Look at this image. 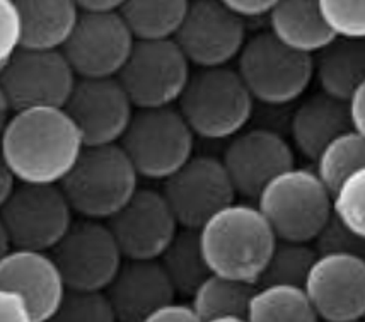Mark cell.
Masks as SVG:
<instances>
[{
    "label": "cell",
    "mask_w": 365,
    "mask_h": 322,
    "mask_svg": "<svg viewBox=\"0 0 365 322\" xmlns=\"http://www.w3.org/2000/svg\"><path fill=\"white\" fill-rule=\"evenodd\" d=\"M63 110L76 123L84 147L120 143L135 113L116 77L77 79Z\"/></svg>",
    "instance_id": "obj_15"
},
{
    "label": "cell",
    "mask_w": 365,
    "mask_h": 322,
    "mask_svg": "<svg viewBox=\"0 0 365 322\" xmlns=\"http://www.w3.org/2000/svg\"><path fill=\"white\" fill-rule=\"evenodd\" d=\"M314 162L316 174L333 194L351 172L365 167V137L354 128L346 130L319 152Z\"/></svg>",
    "instance_id": "obj_29"
},
{
    "label": "cell",
    "mask_w": 365,
    "mask_h": 322,
    "mask_svg": "<svg viewBox=\"0 0 365 322\" xmlns=\"http://www.w3.org/2000/svg\"><path fill=\"white\" fill-rule=\"evenodd\" d=\"M312 247L319 254H350L365 259V239L359 237L349 227L331 215L312 241Z\"/></svg>",
    "instance_id": "obj_34"
},
{
    "label": "cell",
    "mask_w": 365,
    "mask_h": 322,
    "mask_svg": "<svg viewBox=\"0 0 365 322\" xmlns=\"http://www.w3.org/2000/svg\"><path fill=\"white\" fill-rule=\"evenodd\" d=\"M104 294L116 322H142L152 311L176 298L175 286L158 259H123Z\"/></svg>",
    "instance_id": "obj_20"
},
{
    "label": "cell",
    "mask_w": 365,
    "mask_h": 322,
    "mask_svg": "<svg viewBox=\"0 0 365 322\" xmlns=\"http://www.w3.org/2000/svg\"><path fill=\"white\" fill-rule=\"evenodd\" d=\"M178 110L195 137L229 140L250 123L255 99L236 68H198L191 72Z\"/></svg>",
    "instance_id": "obj_4"
},
{
    "label": "cell",
    "mask_w": 365,
    "mask_h": 322,
    "mask_svg": "<svg viewBox=\"0 0 365 322\" xmlns=\"http://www.w3.org/2000/svg\"><path fill=\"white\" fill-rule=\"evenodd\" d=\"M158 261L175 286L176 295L191 297L200 283L210 275L200 247L198 230L193 229H178L176 236Z\"/></svg>",
    "instance_id": "obj_27"
},
{
    "label": "cell",
    "mask_w": 365,
    "mask_h": 322,
    "mask_svg": "<svg viewBox=\"0 0 365 322\" xmlns=\"http://www.w3.org/2000/svg\"><path fill=\"white\" fill-rule=\"evenodd\" d=\"M121 0H104V2H96V0H81L77 2L79 12H89V14H108V12H118L121 9Z\"/></svg>",
    "instance_id": "obj_40"
},
{
    "label": "cell",
    "mask_w": 365,
    "mask_h": 322,
    "mask_svg": "<svg viewBox=\"0 0 365 322\" xmlns=\"http://www.w3.org/2000/svg\"><path fill=\"white\" fill-rule=\"evenodd\" d=\"M247 322H321L302 286L263 285L255 290Z\"/></svg>",
    "instance_id": "obj_26"
},
{
    "label": "cell",
    "mask_w": 365,
    "mask_h": 322,
    "mask_svg": "<svg viewBox=\"0 0 365 322\" xmlns=\"http://www.w3.org/2000/svg\"><path fill=\"white\" fill-rule=\"evenodd\" d=\"M84 149L63 108L14 111L0 137V154L19 185H60Z\"/></svg>",
    "instance_id": "obj_1"
},
{
    "label": "cell",
    "mask_w": 365,
    "mask_h": 322,
    "mask_svg": "<svg viewBox=\"0 0 365 322\" xmlns=\"http://www.w3.org/2000/svg\"><path fill=\"white\" fill-rule=\"evenodd\" d=\"M316 258L318 252L312 244L277 239L258 285L302 286Z\"/></svg>",
    "instance_id": "obj_30"
},
{
    "label": "cell",
    "mask_w": 365,
    "mask_h": 322,
    "mask_svg": "<svg viewBox=\"0 0 365 322\" xmlns=\"http://www.w3.org/2000/svg\"><path fill=\"white\" fill-rule=\"evenodd\" d=\"M67 290L104 291L123 263L108 224L77 219L50 251Z\"/></svg>",
    "instance_id": "obj_10"
},
{
    "label": "cell",
    "mask_w": 365,
    "mask_h": 322,
    "mask_svg": "<svg viewBox=\"0 0 365 322\" xmlns=\"http://www.w3.org/2000/svg\"><path fill=\"white\" fill-rule=\"evenodd\" d=\"M191 65L175 40L135 41L116 79L135 110L175 106L188 84Z\"/></svg>",
    "instance_id": "obj_8"
},
{
    "label": "cell",
    "mask_w": 365,
    "mask_h": 322,
    "mask_svg": "<svg viewBox=\"0 0 365 322\" xmlns=\"http://www.w3.org/2000/svg\"><path fill=\"white\" fill-rule=\"evenodd\" d=\"M0 322H36L21 295L0 289Z\"/></svg>",
    "instance_id": "obj_36"
},
{
    "label": "cell",
    "mask_w": 365,
    "mask_h": 322,
    "mask_svg": "<svg viewBox=\"0 0 365 322\" xmlns=\"http://www.w3.org/2000/svg\"><path fill=\"white\" fill-rule=\"evenodd\" d=\"M0 289L21 295L36 322L50 319L67 291L50 252L16 247L0 259Z\"/></svg>",
    "instance_id": "obj_19"
},
{
    "label": "cell",
    "mask_w": 365,
    "mask_h": 322,
    "mask_svg": "<svg viewBox=\"0 0 365 322\" xmlns=\"http://www.w3.org/2000/svg\"><path fill=\"white\" fill-rule=\"evenodd\" d=\"M333 215L365 239V167L351 172L333 193Z\"/></svg>",
    "instance_id": "obj_32"
},
{
    "label": "cell",
    "mask_w": 365,
    "mask_h": 322,
    "mask_svg": "<svg viewBox=\"0 0 365 322\" xmlns=\"http://www.w3.org/2000/svg\"><path fill=\"white\" fill-rule=\"evenodd\" d=\"M21 46V21L16 0H0V72Z\"/></svg>",
    "instance_id": "obj_35"
},
{
    "label": "cell",
    "mask_w": 365,
    "mask_h": 322,
    "mask_svg": "<svg viewBox=\"0 0 365 322\" xmlns=\"http://www.w3.org/2000/svg\"><path fill=\"white\" fill-rule=\"evenodd\" d=\"M268 26L278 43L302 55L314 56L334 40L318 0H277L268 14Z\"/></svg>",
    "instance_id": "obj_23"
},
{
    "label": "cell",
    "mask_w": 365,
    "mask_h": 322,
    "mask_svg": "<svg viewBox=\"0 0 365 322\" xmlns=\"http://www.w3.org/2000/svg\"><path fill=\"white\" fill-rule=\"evenodd\" d=\"M321 321H359L365 314V259L319 254L302 285Z\"/></svg>",
    "instance_id": "obj_18"
},
{
    "label": "cell",
    "mask_w": 365,
    "mask_h": 322,
    "mask_svg": "<svg viewBox=\"0 0 365 322\" xmlns=\"http://www.w3.org/2000/svg\"><path fill=\"white\" fill-rule=\"evenodd\" d=\"M362 321H364V322H365V314H364V317H362Z\"/></svg>",
    "instance_id": "obj_46"
},
{
    "label": "cell",
    "mask_w": 365,
    "mask_h": 322,
    "mask_svg": "<svg viewBox=\"0 0 365 322\" xmlns=\"http://www.w3.org/2000/svg\"><path fill=\"white\" fill-rule=\"evenodd\" d=\"M222 2L234 16L246 23V19H259L270 14L277 0H222Z\"/></svg>",
    "instance_id": "obj_38"
},
{
    "label": "cell",
    "mask_w": 365,
    "mask_h": 322,
    "mask_svg": "<svg viewBox=\"0 0 365 322\" xmlns=\"http://www.w3.org/2000/svg\"><path fill=\"white\" fill-rule=\"evenodd\" d=\"M16 180L14 176H12L11 169L7 167L6 160H4L2 154H0V208H2V204L7 202V198L11 197V193L14 191L16 188Z\"/></svg>",
    "instance_id": "obj_41"
},
{
    "label": "cell",
    "mask_w": 365,
    "mask_h": 322,
    "mask_svg": "<svg viewBox=\"0 0 365 322\" xmlns=\"http://www.w3.org/2000/svg\"><path fill=\"white\" fill-rule=\"evenodd\" d=\"M106 224L125 259H159L180 229L166 198L154 188H138Z\"/></svg>",
    "instance_id": "obj_17"
},
{
    "label": "cell",
    "mask_w": 365,
    "mask_h": 322,
    "mask_svg": "<svg viewBox=\"0 0 365 322\" xmlns=\"http://www.w3.org/2000/svg\"><path fill=\"white\" fill-rule=\"evenodd\" d=\"M318 6L334 38L365 40V0H318Z\"/></svg>",
    "instance_id": "obj_33"
},
{
    "label": "cell",
    "mask_w": 365,
    "mask_h": 322,
    "mask_svg": "<svg viewBox=\"0 0 365 322\" xmlns=\"http://www.w3.org/2000/svg\"><path fill=\"white\" fill-rule=\"evenodd\" d=\"M46 322H116V316L104 291L67 290Z\"/></svg>",
    "instance_id": "obj_31"
},
{
    "label": "cell",
    "mask_w": 365,
    "mask_h": 322,
    "mask_svg": "<svg viewBox=\"0 0 365 322\" xmlns=\"http://www.w3.org/2000/svg\"><path fill=\"white\" fill-rule=\"evenodd\" d=\"M188 0H127L120 14L135 41L173 40L185 19Z\"/></svg>",
    "instance_id": "obj_25"
},
{
    "label": "cell",
    "mask_w": 365,
    "mask_h": 322,
    "mask_svg": "<svg viewBox=\"0 0 365 322\" xmlns=\"http://www.w3.org/2000/svg\"><path fill=\"white\" fill-rule=\"evenodd\" d=\"M346 104H349L351 128L365 137V80L355 89Z\"/></svg>",
    "instance_id": "obj_39"
},
{
    "label": "cell",
    "mask_w": 365,
    "mask_h": 322,
    "mask_svg": "<svg viewBox=\"0 0 365 322\" xmlns=\"http://www.w3.org/2000/svg\"><path fill=\"white\" fill-rule=\"evenodd\" d=\"M236 60V71L251 98L267 106L297 101L314 80L312 56L289 50L270 31L247 38Z\"/></svg>",
    "instance_id": "obj_6"
},
{
    "label": "cell",
    "mask_w": 365,
    "mask_h": 322,
    "mask_svg": "<svg viewBox=\"0 0 365 322\" xmlns=\"http://www.w3.org/2000/svg\"><path fill=\"white\" fill-rule=\"evenodd\" d=\"M195 135L176 106L137 110L120 145L138 177L164 181L193 157Z\"/></svg>",
    "instance_id": "obj_7"
},
{
    "label": "cell",
    "mask_w": 365,
    "mask_h": 322,
    "mask_svg": "<svg viewBox=\"0 0 365 322\" xmlns=\"http://www.w3.org/2000/svg\"><path fill=\"white\" fill-rule=\"evenodd\" d=\"M77 76L62 50H19L0 72V89L12 113L28 108H63Z\"/></svg>",
    "instance_id": "obj_11"
},
{
    "label": "cell",
    "mask_w": 365,
    "mask_h": 322,
    "mask_svg": "<svg viewBox=\"0 0 365 322\" xmlns=\"http://www.w3.org/2000/svg\"><path fill=\"white\" fill-rule=\"evenodd\" d=\"M12 247L50 252L73 222L58 185H16L0 208Z\"/></svg>",
    "instance_id": "obj_9"
},
{
    "label": "cell",
    "mask_w": 365,
    "mask_h": 322,
    "mask_svg": "<svg viewBox=\"0 0 365 322\" xmlns=\"http://www.w3.org/2000/svg\"><path fill=\"white\" fill-rule=\"evenodd\" d=\"M203 322H247V321H246V317H236V316H230V317H217V319L203 321Z\"/></svg>",
    "instance_id": "obj_44"
},
{
    "label": "cell",
    "mask_w": 365,
    "mask_h": 322,
    "mask_svg": "<svg viewBox=\"0 0 365 322\" xmlns=\"http://www.w3.org/2000/svg\"><path fill=\"white\" fill-rule=\"evenodd\" d=\"M142 322H203L191 303L169 302L152 311Z\"/></svg>",
    "instance_id": "obj_37"
},
{
    "label": "cell",
    "mask_w": 365,
    "mask_h": 322,
    "mask_svg": "<svg viewBox=\"0 0 365 322\" xmlns=\"http://www.w3.org/2000/svg\"><path fill=\"white\" fill-rule=\"evenodd\" d=\"M197 68L227 67L247 40L246 23L219 0L188 2L185 19L173 38Z\"/></svg>",
    "instance_id": "obj_13"
},
{
    "label": "cell",
    "mask_w": 365,
    "mask_h": 322,
    "mask_svg": "<svg viewBox=\"0 0 365 322\" xmlns=\"http://www.w3.org/2000/svg\"><path fill=\"white\" fill-rule=\"evenodd\" d=\"M222 160L237 197L255 198L273 177L295 167L294 149L270 128H250L229 138Z\"/></svg>",
    "instance_id": "obj_16"
},
{
    "label": "cell",
    "mask_w": 365,
    "mask_h": 322,
    "mask_svg": "<svg viewBox=\"0 0 365 322\" xmlns=\"http://www.w3.org/2000/svg\"><path fill=\"white\" fill-rule=\"evenodd\" d=\"M256 286L210 273L191 295V307L202 321L245 317Z\"/></svg>",
    "instance_id": "obj_28"
},
{
    "label": "cell",
    "mask_w": 365,
    "mask_h": 322,
    "mask_svg": "<svg viewBox=\"0 0 365 322\" xmlns=\"http://www.w3.org/2000/svg\"><path fill=\"white\" fill-rule=\"evenodd\" d=\"M135 40L118 12H79L62 53L77 79L116 77L128 60Z\"/></svg>",
    "instance_id": "obj_14"
},
{
    "label": "cell",
    "mask_w": 365,
    "mask_h": 322,
    "mask_svg": "<svg viewBox=\"0 0 365 322\" xmlns=\"http://www.w3.org/2000/svg\"><path fill=\"white\" fill-rule=\"evenodd\" d=\"M200 247L214 275L258 285L277 237L255 204L230 203L198 229Z\"/></svg>",
    "instance_id": "obj_2"
},
{
    "label": "cell",
    "mask_w": 365,
    "mask_h": 322,
    "mask_svg": "<svg viewBox=\"0 0 365 322\" xmlns=\"http://www.w3.org/2000/svg\"><path fill=\"white\" fill-rule=\"evenodd\" d=\"M289 128L295 149L314 162L334 137L351 128L349 104L323 93L312 94L295 108Z\"/></svg>",
    "instance_id": "obj_21"
},
{
    "label": "cell",
    "mask_w": 365,
    "mask_h": 322,
    "mask_svg": "<svg viewBox=\"0 0 365 322\" xmlns=\"http://www.w3.org/2000/svg\"><path fill=\"white\" fill-rule=\"evenodd\" d=\"M12 249H14V247H12L11 237H9L6 225H4L2 219H0V259H2L4 256H6L7 252L12 251Z\"/></svg>",
    "instance_id": "obj_43"
},
{
    "label": "cell",
    "mask_w": 365,
    "mask_h": 322,
    "mask_svg": "<svg viewBox=\"0 0 365 322\" xmlns=\"http://www.w3.org/2000/svg\"><path fill=\"white\" fill-rule=\"evenodd\" d=\"M60 189L81 219L110 220L135 194L138 174L120 143L84 147Z\"/></svg>",
    "instance_id": "obj_3"
},
{
    "label": "cell",
    "mask_w": 365,
    "mask_h": 322,
    "mask_svg": "<svg viewBox=\"0 0 365 322\" xmlns=\"http://www.w3.org/2000/svg\"><path fill=\"white\" fill-rule=\"evenodd\" d=\"M163 197L180 227L198 230L217 212L236 202V191L222 160L195 155L163 181Z\"/></svg>",
    "instance_id": "obj_12"
},
{
    "label": "cell",
    "mask_w": 365,
    "mask_h": 322,
    "mask_svg": "<svg viewBox=\"0 0 365 322\" xmlns=\"http://www.w3.org/2000/svg\"><path fill=\"white\" fill-rule=\"evenodd\" d=\"M319 93L349 103L365 80V40H334L312 56Z\"/></svg>",
    "instance_id": "obj_24"
},
{
    "label": "cell",
    "mask_w": 365,
    "mask_h": 322,
    "mask_svg": "<svg viewBox=\"0 0 365 322\" xmlns=\"http://www.w3.org/2000/svg\"><path fill=\"white\" fill-rule=\"evenodd\" d=\"M255 207L277 239L312 244L333 215V194L314 169L292 167L259 191Z\"/></svg>",
    "instance_id": "obj_5"
},
{
    "label": "cell",
    "mask_w": 365,
    "mask_h": 322,
    "mask_svg": "<svg viewBox=\"0 0 365 322\" xmlns=\"http://www.w3.org/2000/svg\"><path fill=\"white\" fill-rule=\"evenodd\" d=\"M321 322H364V321L359 319V321H321Z\"/></svg>",
    "instance_id": "obj_45"
},
{
    "label": "cell",
    "mask_w": 365,
    "mask_h": 322,
    "mask_svg": "<svg viewBox=\"0 0 365 322\" xmlns=\"http://www.w3.org/2000/svg\"><path fill=\"white\" fill-rule=\"evenodd\" d=\"M23 50H62L79 17L73 0H16Z\"/></svg>",
    "instance_id": "obj_22"
},
{
    "label": "cell",
    "mask_w": 365,
    "mask_h": 322,
    "mask_svg": "<svg viewBox=\"0 0 365 322\" xmlns=\"http://www.w3.org/2000/svg\"><path fill=\"white\" fill-rule=\"evenodd\" d=\"M11 115H12L11 104H9L6 94L2 93V89H0V137H2L4 130H6V125L9 118H11Z\"/></svg>",
    "instance_id": "obj_42"
}]
</instances>
